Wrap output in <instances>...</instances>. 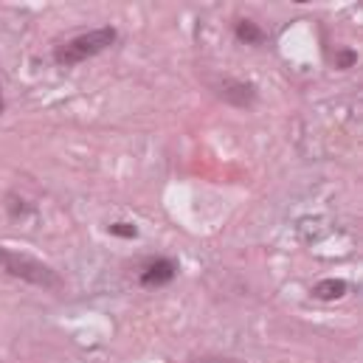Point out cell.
I'll return each instance as SVG.
<instances>
[{
	"label": "cell",
	"instance_id": "1",
	"mask_svg": "<svg viewBox=\"0 0 363 363\" xmlns=\"http://www.w3.org/2000/svg\"><path fill=\"white\" fill-rule=\"evenodd\" d=\"M116 40H118L116 26H96L91 31H85V34L71 37L68 43H60L51 57H54V62H57L60 68H77V65H82L85 60L99 57L101 51L113 48Z\"/></svg>",
	"mask_w": 363,
	"mask_h": 363
},
{
	"label": "cell",
	"instance_id": "2",
	"mask_svg": "<svg viewBox=\"0 0 363 363\" xmlns=\"http://www.w3.org/2000/svg\"><path fill=\"white\" fill-rule=\"evenodd\" d=\"M0 271L11 279H20V281H28L34 287H43V290H51V293H60L65 287L62 276L54 271L51 265L34 259L31 254H23V251H11V248H0Z\"/></svg>",
	"mask_w": 363,
	"mask_h": 363
},
{
	"label": "cell",
	"instance_id": "3",
	"mask_svg": "<svg viewBox=\"0 0 363 363\" xmlns=\"http://www.w3.org/2000/svg\"><path fill=\"white\" fill-rule=\"evenodd\" d=\"M211 91L217 93L220 101L231 104V107H240V110H251L259 99V88L248 79H234V77H223L211 85Z\"/></svg>",
	"mask_w": 363,
	"mask_h": 363
},
{
	"label": "cell",
	"instance_id": "4",
	"mask_svg": "<svg viewBox=\"0 0 363 363\" xmlns=\"http://www.w3.org/2000/svg\"><path fill=\"white\" fill-rule=\"evenodd\" d=\"M178 273H181V265H178L172 257H152V259L141 268L138 281H141V287H147V290H158V287L172 284V281L178 279Z\"/></svg>",
	"mask_w": 363,
	"mask_h": 363
},
{
	"label": "cell",
	"instance_id": "5",
	"mask_svg": "<svg viewBox=\"0 0 363 363\" xmlns=\"http://www.w3.org/2000/svg\"><path fill=\"white\" fill-rule=\"evenodd\" d=\"M234 37H237V43H242V45H248V48L268 43L265 28H262L259 23H254V20H245V17H240V20L234 23Z\"/></svg>",
	"mask_w": 363,
	"mask_h": 363
},
{
	"label": "cell",
	"instance_id": "6",
	"mask_svg": "<svg viewBox=\"0 0 363 363\" xmlns=\"http://www.w3.org/2000/svg\"><path fill=\"white\" fill-rule=\"evenodd\" d=\"M347 290H350V284L344 279H321V281L313 284V298H318V301H338V298L347 296Z\"/></svg>",
	"mask_w": 363,
	"mask_h": 363
},
{
	"label": "cell",
	"instance_id": "7",
	"mask_svg": "<svg viewBox=\"0 0 363 363\" xmlns=\"http://www.w3.org/2000/svg\"><path fill=\"white\" fill-rule=\"evenodd\" d=\"M3 203H6V214H9L11 220H26V217H31V214H34L31 203H28V200H23V197H20V194H14V191H9Z\"/></svg>",
	"mask_w": 363,
	"mask_h": 363
},
{
	"label": "cell",
	"instance_id": "8",
	"mask_svg": "<svg viewBox=\"0 0 363 363\" xmlns=\"http://www.w3.org/2000/svg\"><path fill=\"white\" fill-rule=\"evenodd\" d=\"M333 65H335L338 71L355 68V65H358V51H355V48H338L335 57H333Z\"/></svg>",
	"mask_w": 363,
	"mask_h": 363
},
{
	"label": "cell",
	"instance_id": "9",
	"mask_svg": "<svg viewBox=\"0 0 363 363\" xmlns=\"http://www.w3.org/2000/svg\"><path fill=\"white\" fill-rule=\"evenodd\" d=\"M107 231L113 237H121V240H135L138 237V225H133V223H110Z\"/></svg>",
	"mask_w": 363,
	"mask_h": 363
},
{
	"label": "cell",
	"instance_id": "10",
	"mask_svg": "<svg viewBox=\"0 0 363 363\" xmlns=\"http://www.w3.org/2000/svg\"><path fill=\"white\" fill-rule=\"evenodd\" d=\"M3 110H6V96H3V82H0V116H3Z\"/></svg>",
	"mask_w": 363,
	"mask_h": 363
},
{
	"label": "cell",
	"instance_id": "11",
	"mask_svg": "<svg viewBox=\"0 0 363 363\" xmlns=\"http://www.w3.org/2000/svg\"><path fill=\"white\" fill-rule=\"evenodd\" d=\"M197 363H228V361H211V358H206V361H197Z\"/></svg>",
	"mask_w": 363,
	"mask_h": 363
}]
</instances>
